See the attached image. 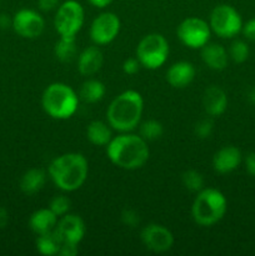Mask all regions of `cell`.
Returning a JSON list of instances; mask_svg holds the SVG:
<instances>
[{
  "instance_id": "cell-9",
  "label": "cell",
  "mask_w": 255,
  "mask_h": 256,
  "mask_svg": "<svg viewBox=\"0 0 255 256\" xmlns=\"http://www.w3.org/2000/svg\"><path fill=\"white\" fill-rule=\"evenodd\" d=\"M178 38L185 46L200 49L209 42L212 29L205 20L200 18H186L178 26Z\"/></svg>"
},
{
  "instance_id": "cell-35",
  "label": "cell",
  "mask_w": 255,
  "mask_h": 256,
  "mask_svg": "<svg viewBox=\"0 0 255 256\" xmlns=\"http://www.w3.org/2000/svg\"><path fill=\"white\" fill-rule=\"evenodd\" d=\"M245 166H246L248 172L255 178V152H250L248 155L245 159Z\"/></svg>"
},
{
  "instance_id": "cell-14",
  "label": "cell",
  "mask_w": 255,
  "mask_h": 256,
  "mask_svg": "<svg viewBox=\"0 0 255 256\" xmlns=\"http://www.w3.org/2000/svg\"><path fill=\"white\" fill-rule=\"evenodd\" d=\"M242 162V152L232 145L222 148L212 158V166L219 174H229L234 172Z\"/></svg>"
},
{
  "instance_id": "cell-18",
  "label": "cell",
  "mask_w": 255,
  "mask_h": 256,
  "mask_svg": "<svg viewBox=\"0 0 255 256\" xmlns=\"http://www.w3.org/2000/svg\"><path fill=\"white\" fill-rule=\"evenodd\" d=\"M202 59L212 70H222L228 66L229 55L224 46L216 42H208L202 48Z\"/></svg>"
},
{
  "instance_id": "cell-37",
  "label": "cell",
  "mask_w": 255,
  "mask_h": 256,
  "mask_svg": "<svg viewBox=\"0 0 255 256\" xmlns=\"http://www.w3.org/2000/svg\"><path fill=\"white\" fill-rule=\"evenodd\" d=\"M8 220H9V214H8V212L4 208L0 206V230L6 226Z\"/></svg>"
},
{
  "instance_id": "cell-1",
  "label": "cell",
  "mask_w": 255,
  "mask_h": 256,
  "mask_svg": "<svg viewBox=\"0 0 255 256\" xmlns=\"http://www.w3.org/2000/svg\"><path fill=\"white\" fill-rule=\"evenodd\" d=\"M149 146L140 135L124 132L112 138L106 145V155L110 162L124 170H136L149 160Z\"/></svg>"
},
{
  "instance_id": "cell-38",
  "label": "cell",
  "mask_w": 255,
  "mask_h": 256,
  "mask_svg": "<svg viewBox=\"0 0 255 256\" xmlns=\"http://www.w3.org/2000/svg\"><path fill=\"white\" fill-rule=\"evenodd\" d=\"M92 6L99 8V9H102V8H106L108 5L112 4V0H88Z\"/></svg>"
},
{
  "instance_id": "cell-34",
  "label": "cell",
  "mask_w": 255,
  "mask_h": 256,
  "mask_svg": "<svg viewBox=\"0 0 255 256\" xmlns=\"http://www.w3.org/2000/svg\"><path fill=\"white\" fill-rule=\"evenodd\" d=\"M59 5V0H38V6L42 12H50Z\"/></svg>"
},
{
  "instance_id": "cell-33",
  "label": "cell",
  "mask_w": 255,
  "mask_h": 256,
  "mask_svg": "<svg viewBox=\"0 0 255 256\" xmlns=\"http://www.w3.org/2000/svg\"><path fill=\"white\" fill-rule=\"evenodd\" d=\"M242 34L246 39L255 42V18L250 19L245 25H242Z\"/></svg>"
},
{
  "instance_id": "cell-22",
  "label": "cell",
  "mask_w": 255,
  "mask_h": 256,
  "mask_svg": "<svg viewBox=\"0 0 255 256\" xmlns=\"http://www.w3.org/2000/svg\"><path fill=\"white\" fill-rule=\"evenodd\" d=\"M62 240L56 230H52L45 234L38 235L36 249L42 255L54 256L59 255L60 248H62Z\"/></svg>"
},
{
  "instance_id": "cell-4",
  "label": "cell",
  "mask_w": 255,
  "mask_h": 256,
  "mask_svg": "<svg viewBox=\"0 0 255 256\" xmlns=\"http://www.w3.org/2000/svg\"><path fill=\"white\" fill-rule=\"evenodd\" d=\"M44 112L52 119L65 120L78 110L79 98L76 92L64 82H52L44 90L42 96Z\"/></svg>"
},
{
  "instance_id": "cell-16",
  "label": "cell",
  "mask_w": 255,
  "mask_h": 256,
  "mask_svg": "<svg viewBox=\"0 0 255 256\" xmlns=\"http://www.w3.org/2000/svg\"><path fill=\"white\" fill-rule=\"evenodd\" d=\"M204 110L209 116H220L228 106V96L222 88L212 85L208 88L202 96Z\"/></svg>"
},
{
  "instance_id": "cell-11",
  "label": "cell",
  "mask_w": 255,
  "mask_h": 256,
  "mask_svg": "<svg viewBox=\"0 0 255 256\" xmlns=\"http://www.w3.org/2000/svg\"><path fill=\"white\" fill-rule=\"evenodd\" d=\"M12 29L18 35L25 39H35L42 34L45 29L44 18L32 9H22L12 18Z\"/></svg>"
},
{
  "instance_id": "cell-12",
  "label": "cell",
  "mask_w": 255,
  "mask_h": 256,
  "mask_svg": "<svg viewBox=\"0 0 255 256\" xmlns=\"http://www.w3.org/2000/svg\"><path fill=\"white\" fill-rule=\"evenodd\" d=\"M140 238L148 250L152 252H166L174 245V235L160 224H149L142 228Z\"/></svg>"
},
{
  "instance_id": "cell-10",
  "label": "cell",
  "mask_w": 255,
  "mask_h": 256,
  "mask_svg": "<svg viewBox=\"0 0 255 256\" xmlns=\"http://www.w3.org/2000/svg\"><path fill=\"white\" fill-rule=\"evenodd\" d=\"M120 22L119 16L112 12H105L98 15L90 25V38L96 45L110 44L119 35Z\"/></svg>"
},
{
  "instance_id": "cell-31",
  "label": "cell",
  "mask_w": 255,
  "mask_h": 256,
  "mask_svg": "<svg viewBox=\"0 0 255 256\" xmlns=\"http://www.w3.org/2000/svg\"><path fill=\"white\" fill-rule=\"evenodd\" d=\"M142 64L139 62L138 58H129L122 64V72L126 75H135L140 70Z\"/></svg>"
},
{
  "instance_id": "cell-5",
  "label": "cell",
  "mask_w": 255,
  "mask_h": 256,
  "mask_svg": "<svg viewBox=\"0 0 255 256\" xmlns=\"http://www.w3.org/2000/svg\"><path fill=\"white\" fill-rule=\"evenodd\" d=\"M228 202L218 189L208 188L198 192L192 206V216L200 226H212L224 218Z\"/></svg>"
},
{
  "instance_id": "cell-6",
  "label": "cell",
  "mask_w": 255,
  "mask_h": 256,
  "mask_svg": "<svg viewBox=\"0 0 255 256\" xmlns=\"http://www.w3.org/2000/svg\"><path fill=\"white\" fill-rule=\"evenodd\" d=\"M169 55V42L159 32L148 34L140 40L136 48V58L142 66L155 70L162 66Z\"/></svg>"
},
{
  "instance_id": "cell-8",
  "label": "cell",
  "mask_w": 255,
  "mask_h": 256,
  "mask_svg": "<svg viewBox=\"0 0 255 256\" xmlns=\"http://www.w3.org/2000/svg\"><path fill=\"white\" fill-rule=\"evenodd\" d=\"M210 29L220 38H234L242 29V20L239 12L228 4H220L210 14Z\"/></svg>"
},
{
  "instance_id": "cell-39",
  "label": "cell",
  "mask_w": 255,
  "mask_h": 256,
  "mask_svg": "<svg viewBox=\"0 0 255 256\" xmlns=\"http://www.w3.org/2000/svg\"><path fill=\"white\" fill-rule=\"evenodd\" d=\"M250 99H252V102H255V89L252 90V94H250Z\"/></svg>"
},
{
  "instance_id": "cell-15",
  "label": "cell",
  "mask_w": 255,
  "mask_h": 256,
  "mask_svg": "<svg viewBox=\"0 0 255 256\" xmlns=\"http://www.w3.org/2000/svg\"><path fill=\"white\" fill-rule=\"evenodd\" d=\"M195 78V68L189 62H178L166 72V82L175 89H184Z\"/></svg>"
},
{
  "instance_id": "cell-3",
  "label": "cell",
  "mask_w": 255,
  "mask_h": 256,
  "mask_svg": "<svg viewBox=\"0 0 255 256\" xmlns=\"http://www.w3.org/2000/svg\"><path fill=\"white\" fill-rule=\"evenodd\" d=\"M144 110V100L136 90H125L118 95L106 110L108 124L112 129L129 132L139 125Z\"/></svg>"
},
{
  "instance_id": "cell-21",
  "label": "cell",
  "mask_w": 255,
  "mask_h": 256,
  "mask_svg": "<svg viewBox=\"0 0 255 256\" xmlns=\"http://www.w3.org/2000/svg\"><path fill=\"white\" fill-rule=\"evenodd\" d=\"M110 126V125H109ZM100 120H94L86 128V138L95 146H106L112 139V129Z\"/></svg>"
},
{
  "instance_id": "cell-30",
  "label": "cell",
  "mask_w": 255,
  "mask_h": 256,
  "mask_svg": "<svg viewBox=\"0 0 255 256\" xmlns=\"http://www.w3.org/2000/svg\"><path fill=\"white\" fill-rule=\"evenodd\" d=\"M122 222H124L126 226L135 228L136 225H139V214L132 209H125L124 212H122Z\"/></svg>"
},
{
  "instance_id": "cell-27",
  "label": "cell",
  "mask_w": 255,
  "mask_h": 256,
  "mask_svg": "<svg viewBox=\"0 0 255 256\" xmlns=\"http://www.w3.org/2000/svg\"><path fill=\"white\" fill-rule=\"evenodd\" d=\"M229 55L236 64H242V62H246V59L249 58V46L242 40H235L230 45Z\"/></svg>"
},
{
  "instance_id": "cell-28",
  "label": "cell",
  "mask_w": 255,
  "mask_h": 256,
  "mask_svg": "<svg viewBox=\"0 0 255 256\" xmlns=\"http://www.w3.org/2000/svg\"><path fill=\"white\" fill-rule=\"evenodd\" d=\"M70 205H72V202H70L69 198L65 196V195H56L50 202L49 209L59 218L68 214V212L70 209Z\"/></svg>"
},
{
  "instance_id": "cell-20",
  "label": "cell",
  "mask_w": 255,
  "mask_h": 256,
  "mask_svg": "<svg viewBox=\"0 0 255 256\" xmlns=\"http://www.w3.org/2000/svg\"><path fill=\"white\" fill-rule=\"evenodd\" d=\"M45 182H46V172L42 169L32 168L29 169L20 180V189L24 194L32 195L36 194L38 192L44 188Z\"/></svg>"
},
{
  "instance_id": "cell-2",
  "label": "cell",
  "mask_w": 255,
  "mask_h": 256,
  "mask_svg": "<svg viewBox=\"0 0 255 256\" xmlns=\"http://www.w3.org/2000/svg\"><path fill=\"white\" fill-rule=\"evenodd\" d=\"M50 179L62 192H72L80 189L86 182L89 164L79 152H66L55 158L49 165Z\"/></svg>"
},
{
  "instance_id": "cell-19",
  "label": "cell",
  "mask_w": 255,
  "mask_h": 256,
  "mask_svg": "<svg viewBox=\"0 0 255 256\" xmlns=\"http://www.w3.org/2000/svg\"><path fill=\"white\" fill-rule=\"evenodd\" d=\"M58 216L50 209H39L32 212L29 219V226L36 235L45 234L56 228Z\"/></svg>"
},
{
  "instance_id": "cell-23",
  "label": "cell",
  "mask_w": 255,
  "mask_h": 256,
  "mask_svg": "<svg viewBox=\"0 0 255 256\" xmlns=\"http://www.w3.org/2000/svg\"><path fill=\"white\" fill-rule=\"evenodd\" d=\"M105 85L100 80L89 79L80 88V98L88 104H95L104 98Z\"/></svg>"
},
{
  "instance_id": "cell-7",
  "label": "cell",
  "mask_w": 255,
  "mask_h": 256,
  "mask_svg": "<svg viewBox=\"0 0 255 256\" xmlns=\"http://www.w3.org/2000/svg\"><path fill=\"white\" fill-rule=\"evenodd\" d=\"M84 24V8L76 0H66L59 5L54 26L60 36H76Z\"/></svg>"
},
{
  "instance_id": "cell-25",
  "label": "cell",
  "mask_w": 255,
  "mask_h": 256,
  "mask_svg": "<svg viewBox=\"0 0 255 256\" xmlns=\"http://www.w3.org/2000/svg\"><path fill=\"white\" fill-rule=\"evenodd\" d=\"M164 134V128L162 124L158 120H148L144 122L140 126V136L145 139L146 142H152V140H156L162 136Z\"/></svg>"
},
{
  "instance_id": "cell-17",
  "label": "cell",
  "mask_w": 255,
  "mask_h": 256,
  "mask_svg": "<svg viewBox=\"0 0 255 256\" xmlns=\"http://www.w3.org/2000/svg\"><path fill=\"white\" fill-rule=\"evenodd\" d=\"M104 55L98 46H88L82 50L78 59V70L84 76H92L96 74L102 66Z\"/></svg>"
},
{
  "instance_id": "cell-24",
  "label": "cell",
  "mask_w": 255,
  "mask_h": 256,
  "mask_svg": "<svg viewBox=\"0 0 255 256\" xmlns=\"http://www.w3.org/2000/svg\"><path fill=\"white\" fill-rule=\"evenodd\" d=\"M54 54L62 62H70L76 54V39L72 36H60L54 46Z\"/></svg>"
},
{
  "instance_id": "cell-26",
  "label": "cell",
  "mask_w": 255,
  "mask_h": 256,
  "mask_svg": "<svg viewBox=\"0 0 255 256\" xmlns=\"http://www.w3.org/2000/svg\"><path fill=\"white\" fill-rule=\"evenodd\" d=\"M182 185L192 192H199L204 189V176L196 170H186L182 176Z\"/></svg>"
},
{
  "instance_id": "cell-32",
  "label": "cell",
  "mask_w": 255,
  "mask_h": 256,
  "mask_svg": "<svg viewBox=\"0 0 255 256\" xmlns=\"http://www.w3.org/2000/svg\"><path fill=\"white\" fill-rule=\"evenodd\" d=\"M79 244H74V242H62V248H60L59 255L62 256H75L79 252V248H78Z\"/></svg>"
},
{
  "instance_id": "cell-13",
  "label": "cell",
  "mask_w": 255,
  "mask_h": 256,
  "mask_svg": "<svg viewBox=\"0 0 255 256\" xmlns=\"http://www.w3.org/2000/svg\"><path fill=\"white\" fill-rule=\"evenodd\" d=\"M55 230L60 235L62 242L79 244L84 239L86 228H85L84 220L79 215L65 214L60 218V220H58Z\"/></svg>"
},
{
  "instance_id": "cell-29",
  "label": "cell",
  "mask_w": 255,
  "mask_h": 256,
  "mask_svg": "<svg viewBox=\"0 0 255 256\" xmlns=\"http://www.w3.org/2000/svg\"><path fill=\"white\" fill-rule=\"evenodd\" d=\"M214 130V124L212 119H202L196 122L194 128V132L199 139H206L212 134Z\"/></svg>"
},
{
  "instance_id": "cell-36",
  "label": "cell",
  "mask_w": 255,
  "mask_h": 256,
  "mask_svg": "<svg viewBox=\"0 0 255 256\" xmlns=\"http://www.w3.org/2000/svg\"><path fill=\"white\" fill-rule=\"evenodd\" d=\"M12 25V19H10L6 14H0V30H5Z\"/></svg>"
}]
</instances>
